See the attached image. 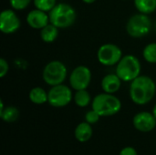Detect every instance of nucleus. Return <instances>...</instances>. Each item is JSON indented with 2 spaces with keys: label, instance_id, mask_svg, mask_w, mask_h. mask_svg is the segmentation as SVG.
Returning <instances> with one entry per match:
<instances>
[{
  "label": "nucleus",
  "instance_id": "nucleus-20",
  "mask_svg": "<svg viewBox=\"0 0 156 155\" xmlns=\"http://www.w3.org/2000/svg\"><path fill=\"white\" fill-rule=\"evenodd\" d=\"M144 58L151 64L156 63V42H153L145 46L143 50Z\"/></svg>",
  "mask_w": 156,
  "mask_h": 155
},
{
  "label": "nucleus",
  "instance_id": "nucleus-14",
  "mask_svg": "<svg viewBox=\"0 0 156 155\" xmlns=\"http://www.w3.org/2000/svg\"><path fill=\"white\" fill-rule=\"evenodd\" d=\"M92 136V128L87 122L80 123L75 129V137L80 143L89 141Z\"/></svg>",
  "mask_w": 156,
  "mask_h": 155
},
{
  "label": "nucleus",
  "instance_id": "nucleus-1",
  "mask_svg": "<svg viewBox=\"0 0 156 155\" xmlns=\"http://www.w3.org/2000/svg\"><path fill=\"white\" fill-rule=\"evenodd\" d=\"M156 85L154 79L148 76L140 75L131 82L130 97L137 105H145L154 97Z\"/></svg>",
  "mask_w": 156,
  "mask_h": 155
},
{
  "label": "nucleus",
  "instance_id": "nucleus-3",
  "mask_svg": "<svg viewBox=\"0 0 156 155\" xmlns=\"http://www.w3.org/2000/svg\"><path fill=\"white\" fill-rule=\"evenodd\" d=\"M92 110L97 111L101 117H108L117 114L122 109L121 100L110 93H101L92 100Z\"/></svg>",
  "mask_w": 156,
  "mask_h": 155
},
{
  "label": "nucleus",
  "instance_id": "nucleus-27",
  "mask_svg": "<svg viewBox=\"0 0 156 155\" xmlns=\"http://www.w3.org/2000/svg\"><path fill=\"white\" fill-rule=\"evenodd\" d=\"M153 114H154V116L156 118V104L154 105V109H153Z\"/></svg>",
  "mask_w": 156,
  "mask_h": 155
},
{
  "label": "nucleus",
  "instance_id": "nucleus-6",
  "mask_svg": "<svg viewBox=\"0 0 156 155\" xmlns=\"http://www.w3.org/2000/svg\"><path fill=\"white\" fill-rule=\"evenodd\" d=\"M153 27L152 20L148 15L137 13L132 16L127 24L126 30L129 36L134 38H141L148 35Z\"/></svg>",
  "mask_w": 156,
  "mask_h": 155
},
{
  "label": "nucleus",
  "instance_id": "nucleus-23",
  "mask_svg": "<svg viewBox=\"0 0 156 155\" xmlns=\"http://www.w3.org/2000/svg\"><path fill=\"white\" fill-rule=\"evenodd\" d=\"M101 117V116L97 111H95L94 110H91V111H89L88 112H86V114H85V121L88 123H90V124H94V123L99 122Z\"/></svg>",
  "mask_w": 156,
  "mask_h": 155
},
{
  "label": "nucleus",
  "instance_id": "nucleus-7",
  "mask_svg": "<svg viewBox=\"0 0 156 155\" xmlns=\"http://www.w3.org/2000/svg\"><path fill=\"white\" fill-rule=\"evenodd\" d=\"M48 93V103L55 108H62L70 103L73 99L71 89L64 84L51 87Z\"/></svg>",
  "mask_w": 156,
  "mask_h": 155
},
{
  "label": "nucleus",
  "instance_id": "nucleus-25",
  "mask_svg": "<svg viewBox=\"0 0 156 155\" xmlns=\"http://www.w3.org/2000/svg\"><path fill=\"white\" fill-rule=\"evenodd\" d=\"M120 155H137V152L133 147H125L121 151Z\"/></svg>",
  "mask_w": 156,
  "mask_h": 155
},
{
  "label": "nucleus",
  "instance_id": "nucleus-15",
  "mask_svg": "<svg viewBox=\"0 0 156 155\" xmlns=\"http://www.w3.org/2000/svg\"><path fill=\"white\" fill-rule=\"evenodd\" d=\"M29 100L37 105H41L48 101V93L41 87H35L29 91Z\"/></svg>",
  "mask_w": 156,
  "mask_h": 155
},
{
  "label": "nucleus",
  "instance_id": "nucleus-12",
  "mask_svg": "<svg viewBox=\"0 0 156 155\" xmlns=\"http://www.w3.org/2000/svg\"><path fill=\"white\" fill-rule=\"evenodd\" d=\"M26 21L30 27L39 30H41L43 27L50 23L48 12L37 8H35L28 12L26 17Z\"/></svg>",
  "mask_w": 156,
  "mask_h": 155
},
{
  "label": "nucleus",
  "instance_id": "nucleus-19",
  "mask_svg": "<svg viewBox=\"0 0 156 155\" xmlns=\"http://www.w3.org/2000/svg\"><path fill=\"white\" fill-rule=\"evenodd\" d=\"M0 117L5 122H14L18 119L19 111L16 107L8 106L0 111Z\"/></svg>",
  "mask_w": 156,
  "mask_h": 155
},
{
  "label": "nucleus",
  "instance_id": "nucleus-8",
  "mask_svg": "<svg viewBox=\"0 0 156 155\" xmlns=\"http://www.w3.org/2000/svg\"><path fill=\"white\" fill-rule=\"evenodd\" d=\"M122 49L115 44L107 43L100 47L97 52L99 62L106 67L116 66L122 58Z\"/></svg>",
  "mask_w": 156,
  "mask_h": 155
},
{
  "label": "nucleus",
  "instance_id": "nucleus-21",
  "mask_svg": "<svg viewBox=\"0 0 156 155\" xmlns=\"http://www.w3.org/2000/svg\"><path fill=\"white\" fill-rule=\"evenodd\" d=\"M36 8L49 12L57 5V0H33Z\"/></svg>",
  "mask_w": 156,
  "mask_h": 155
},
{
  "label": "nucleus",
  "instance_id": "nucleus-29",
  "mask_svg": "<svg viewBox=\"0 0 156 155\" xmlns=\"http://www.w3.org/2000/svg\"><path fill=\"white\" fill-rule=\"evenodd\" d=\"M123 1H129V0H123Z\"/></svg>",
  "mask_w": 156,
  "mask_h": 155
},
{
  "label": "nucleus",
  "instance_id": "nucleus-11",
  "mask_svg": "<svg viewBox=\"0 0 156 155\" xmlns=\"http://www.w3.org/2000/svg\"><path fill=\"white\" fill-rule=\"evenodd\" d=\"M133 125L136 130L143 132H148L155 128L156 118L153 112L142 111L133 117Z\"/></svg>",
  "mask_w": 156,
  "mask_h": 155
},
{
  "label": "nucleus",
  "instance_id": "nucleus-9",
  "mask_svg": "<svg viewBox=\"0 0 156 155\" xmlns=\"http://www.w3.org/2000/svg\"><path fill=\"white\" fill-rule=\"evenodd\" d=\"M91 82V71L83 65L76 67L69 75V85L74 90H87Z\"/></svg>",
  "mask_w": 156,
  "mask_h": 155
},
{
  "label": "nucleus",
  "instance_id": "nucleus-28",
  "mask_svg": "<svg viewBox=\"0 0 156 155\" xmlns=\"http://www.w3.org/2000/svg\"><path fill=\"white\" fill-rule=\"evenodd\" d=\"M154 28H155V30H156V22H155V24H154Z\"/></svg>",
  "mask_w": 156,
  "mask_h": 155
},
{
  "label": "nucleus",
  "instance_id": "nucleus-2",
  "mask_svg": "<svg viewBox=\"0 0 156 155\" xmlns=\"http://www.w3.org/2000/svg\"><path fill=\"white\" fill-rule=\"evenodd\" d=\"M48 16L50 23L59 29L71 26L77 18V13L74 7L66 3L57 4L48 12Z\"/></svg>",
  "mask_w": 156,
  "mask_h": 155
},
{
  "label": "nucleus",
  "instance_id": "nucleus-4",
  "mask_svg": "<svg viewBox=\"0 0 156 155\" xmlns=\"http://www.w3.org/2000/svg\"><path fill=\"white\" fill-rule=\"evenodd\" d=\"M141 62L133 55H125L116 65L115 73L125 82H132L141 74Z\"/></svg>",
  "mask_w": 156,
  "mask_h": 155
},
{
  "label": "nucleus",
  "instance_id": "nucleus-5",
  "mask_svg": "<svg viewBox=\"0 0 156 155\" xmlns=\"http://www.w3.org/2000/svg\"><path fill=\"white\" fill-rule=\"evenodd\" d=\"M68 76V69L65 64L59 60L48 62L43 69L42 78L46 84L53 87L63 84Z\"/></svg>",
  "mask_w": 156,
  "mask_h": 155
},
{
  "label": "nucleus",
  "instance_id": "nucleus-17",
  "mask_svg": "<svg viewBox=\"0 0 156 155\" xmlns=\"http://www.w3.org/2000/svg\"><path fill=\"white\" fill-rule=\"evenodd\" d=\"M133 2L139 13L149 15L156 10V0H134Z\"/></svg>",
  "mask_w": 156,
  "mask_h": 155
},
{
  "label": "nucleus",
  "instance_id": "nucleus-24",
  "mask_svg": "<svg viewBox=\"0 0 156 155\" xmlns=\"http://www.w3.org/2000/svg\"><path fill=\"white\" fill-rule=\"evenodd\" d=\"M9 69V65L5 58H0V78H4Z\"/></svg>",
  "mask_w": 156,
  "mask_h": 155
},
{
  "label": "nucleus",
  "instance_id": "nucleus-18",
  "mask_svg": "<svg viewBox=\"0 0 156 155\" xmlns=\"http://www.w3.org/2000/svg\"><path fill=\"white\" fill-rule=\"evenodd\" d=\"M74 102L77 106L80 108L87 107L91 100L90 94L87 90H76V93L73 96Z\"/></svg>",
  "mask_w": 156,
  "mask_h": 155
},
{
  "label": "nucleus",
  "instance_id": "nucleus-13",
  "mask_svg": "<svg viewBox=\"0 0 156 155\" xmlns=\"http://www.w3.org/2000/svg\"><path fill=\"white\" fill-rule=\"evenodd\" d=\"M122 80L119 78V76L116 73L107 74L101 79V89L106 93L114 94L120 90L122 86Z\"/></svg>",
  "mask_w": 156,
  "mask_h": 155
},
{
  "label": "nucleus",
  "instance_id": "nucleus-26",
  "mask_svg": "<svg viewBox=\"0 0 156 155\" xmlns=\"http://www.w3.org/2000/svg\"><path fill=\"white\" fill-rule=\"evenodd\" d=\"M97 0H82V2L83 3H85V4H88V5H90V4H93V3H95Z\"/></svg>",
  "mask_w": 156,
  "mask_h": 155
},
{
  "label": "nucleus",
  "instance_id": "nucleus-16",
  "mask_svg": "<svg viewBox=\"0 0 156 155\" xmlns=\"http://www.w3.org/2000/svg\"><path fill=\"white\" fill-rule=\"evenodd\" d=\"M58 27L49 23L40 30V37L45 43H52L58 37Z\"/></svg>",
  "mask_w": 156,
  "mask_h": 155
},
{
  "label": "nucleus",
  "instance_id": "nucleus-22",
  "mask_svg": "<svg viewBox=\"0 0 156 155\" xmlns=\"http://www.w3.org/2000/svg\"><path fill=\"white\" fill-rule=\"evenodd\" d=\"M10 5L14 10H24L31 3V0H9Z\"/></svg>",
  "mask_w": 156,
  "mask_h": 155
},
{
  "label": "nucleus",
  "instance_id": "nucleus-10",
  "mask_svg": "<svg viewBox=\"0 0 156 155\" xmlns=\"http://www.w3.org/2000/svg\"><path fill=\"white\" fill-rule=\"evenodd\" d=\"M14 9H5L0 15V30L2 33L9 35L16 32L21 22Z\"/></svg>",
  "mask_w": 156,
  "mask_h": 155
}]
</instances>
